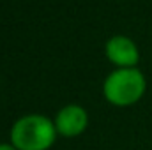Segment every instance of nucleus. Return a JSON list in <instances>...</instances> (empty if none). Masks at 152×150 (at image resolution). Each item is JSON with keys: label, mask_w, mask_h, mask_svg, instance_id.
<instances>
[{"label": "nucleus", "mask_w": 152, "mask_h": 150, "mask_svg": "<svg viewBox=\"0 0 152 150\" xmlns=\"http://www.w3.org/2000/svg\"><path fill=\"white\" fill-rule=\"evenodd\" d=\"M104 55L115 67H136L140 62V50L127 36H112L104 44Z\"/></svg>", "instance_id": "obj_4"}, {"label": "nucleus", "mask_w": 152, "mask_h": 150, "mask_svg": "<svg viewBox=\"0 0 152 150\" xmlns=\"http://www.w3.org/2000/svg\"><path fill=\"white\" fill-rule=\"evenodd\" d=\"M145 90L147 79L138 67H115L103 83L104 99L118 108L136 104Z\"/></svg>", "instance_id": "obj_2"}, {"label": "nucleus", "mask_w": 152, "mask_h": 150, "mask_svg": "<svg viewBox=\"0 0 152 150\" xmlns=\"http://www.w3.org/2000/svg\"><path fill=\"white\" fill-rule=\"evenodd\" d=\"M57 136L55 122L39 113L20 117L11 127V143L18 150H50Z\"/></svg>", "instance_id": "obj_1"}, {"label": "nucleus", "mask_w": 152, "mask_h": 150, "mask_svg": "<svg viewBox=\"0 0 152 150\" xmlns=\"http://www.w3.org/2000/svg\"><path fill=\"white\" fill-rule=\"evenodd\" d=\"M55 127L58 136L64 138H76L80 134H83L88 127V113L83 106L80 104H66L64 108H60L55 118Z\"/></svg>", "instance_id": "obj_3"}, {"label": "nucleus", "mask_w": 152, "mask_h": 150, "mask_svg": "<svg viewBox=\"0 0 152 150\" xmlns=\"http://www.w3.org/2000/svg\"><path fill=\"white\" fill-rule=\"evenodd\" d=\"M0 150H18L12 143H0Z\"/></svg>", "instance_id": "obj_5"}]
</instances>
